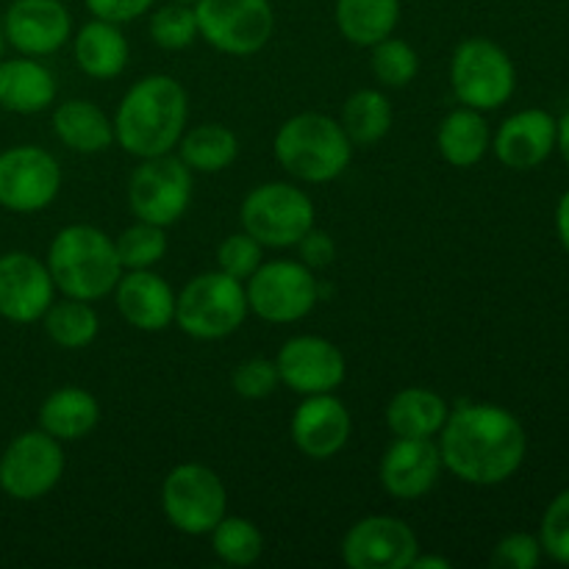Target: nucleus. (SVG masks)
<instances>
[{"label":"nucleus","instance_id":"1","mask_svg":"<svg viewBox=\"0 0 569 569\" xmlns=\"http://www.w3.org/2000/svg\"><path fill=\"white\" fill-rule=\"evenodd\" d=\"M528 439L503 406L459 403L439 431V456L456 478L472 487H498L520 470Z\"/></svg>","mask_w":569,"mask_h":569},{"label":"nucleus","instance_id":"2","mask_svg":"<svg viewBox=\"0 0 569 569\" xmlns=\"http://www.w3.org/2000/svg\"><path fill=\"white\" fill-rule=\"evenodd\" d=\"M187 89L172 76H144L122 94L114 114V139L137 159L172 153L187 128Z\"/></svg>","mask_w":569,"mask_h":569},{"label":"nucleus","instance_id":"3","mask_svg":"<svg viewBox=\"0 0 569 569\" xmlns=\"http://www.w3.org/2000/svg\"><path fill=\"white\" fill-rule=\"evenodd\" d=\"M44 264L64 298L87 300V303L114 292L117 281L126 272L117 256L114 239L83 222L67 226L56 233Z\"/></svg>","mask_w":569,"mask_h":569},{"label":"nucleus","instance_id":"4","mask_svg":"<svg viewBox=\"0 0 569 569\" xmlns=\"http://www.w3.org/2000/svg\"><path fill=\"white\" fill-rule=\"evenodd\" d=\"M272 153L278 164L298 181L328 183L348 170L353 142L337 120L317 111H303L278 128Z\"/></svg>","mask_w":569,"mask_h":569},{"label":"nucleus","instance_id":"5","mask_svg":"<svg viewBox=\"0 0 569 569\" xmlns=\"http://www.w3.org/2000/svg\"><path fill=\"white\" fill-rule=\"evenodd\" d=\"M248 311L242 281L222 270L200 272L176 295V326L203 342L231 337L248 320Z\"/></svg>","mask_w":569,"mask_h":569},{"label":"nucleus","instance_id":"6","mask_svg":"<svg viewBox=\"0 0 569 569\" xmlns=\"http://www.w3.org/2000/svg\"><path fill=\"white\" fill-rule=\"evenodd\" d=\"M239 217L261 248H295L315 228V203L295 183L270 181L250 189Z\"/></svg>","mask_w":569,"mask_h":569},{"label":"nucleus","instance_id":"7","mask_svg":"<svg viewBox=\"0 0 569 569\" xmlns=\"http://www.w3.org/2000/svg\"><path fill=\"white\" fill-rule=\"evenodd\" d=\"M517 72L509 53L492 39L472 37L456 44L450 59V87L465 106L478 111L500 109L515 94Z\"/></svg>","mask_w":569,"mask_h":569},{"label":"nucleus","instance_id":"8","mask_svg":"<svg viewBox=\"0 0 569 569\" xmlns=\"http://www.w3.org/2000/svg\"><path fill=\"white\" fill-rule=\"evenodd\" d=\"M228 492L211 467L178 465L161 483V509L167 522L187 537H206L226 517Z\"/></svg>","mask_w":569,"mask_h":569},{"label":"nucleus","instance_id":"9","mask_svg":"<svg viewBox=\"0 0 569 569\" xmlns=\"http://www.w3.org/2000/svg\"><path fill=\"white\" fill-rule=\"evenodd\" d=\"M248 306L256 317L272 326L303 320L320 300V283L303 261H261L248 278Z\"/></svg>","mask_w":569,"mask_h":569},{"label":"nucleus","instance_id":"10","mask_svg":"<svg viewBox=\"0 0 569 569\" xmlns=\"http://www.w3.org/2000/svg\"><path fill=\"white\" fill-rule=\"evenodd\" d=\"M198 37L228 56H253L270 42L276 14L270 0H198Z\"/></svg>","mask_w":569,"mask_h":569},{"label":"nucleus","instance_id":"11","mask_svg":"<svg viewBox=\"0 0 569 569\" xmlns=\"http://www.w3.org/2000/svg\"><path fill=\"white\" fill-rule=\"evenodd\" d=\"M192 203V170L178 156H153L128 178V206L137 220L153 226H172Z\"/></svg>","mask_w":569,"mask_h":569},{"label":"nucleus","instance_id":"12","mask_svg":"<svg viewBox=\"0 0 569 569\" xmlns=\"http://www.w3.org/2000/svg\"><path fill=\"white\" fill-rule=\"evenodd\" d=\"M64 476V450L50 433L26 431L6 445L0 456V489L11 500L31 503L53 492Z\"/></svg>","mask_w":569,"mask_h":569},{"label":"nucleus","instance_id":"13","mask_svg":"<svg viewBox=\"0 0 569 569\" xmlns=\"http://www.w3.org/2000/svg\"><path fill=\"white\" fill-rule=\"evenodd\" d=\"M61 189V167L37 144H17L0 153V206L14 214L48 209Z\"/></svg>","mask_w":569,"mask_h":569},{"label":"nucleus","instance_id":"14","mask_svg":"<svg viewBox=\"0 0 569 569\" xmlns=\"http://www.w3.org/2000/svg\"><path fill=\"white\" fill-rule=\"evenodd\" d=\"M417 553V533L389 515L365 517L342 539V561L350 569H409Z\"/></svg>","mask_w":569,"mask_h":569},{"label":"nucleus","instance_id":"15","mask_svg":"<svg viewBox=\"0 0 569 569\" xmlns=\"http://www.w3.org/2000/svg\"><path fill=\"white\" fill-rule=\"evenodd\" d=\"M56 295V283L44 261L26 250L0 256V317L14 326H31L44 317Z\"/></svg>","mask_w":569,"mask_h":569},{"label":"nucleus","instance_id":"16","mask_svg":"<svg viewBox=\"0 0 569 569\" xmlns=\"http://www.w3.org/2000/svg\"><path fill=\"white\" fill-rule=\"evenodd\" d=\"M278 378L298 395H326L342 387L348 376L342 350L322 337H292L276 356Z\"/></svg>","mask_w":569,"mask_h":569},{"label":"nucleus","instance_id":"17","mask_svg":"<svg viewBox=\"0 0 569 569\" xmlns=\"http://www.w3.org/2000/svg\"><path fill=\"white\" fill-rule=\"evenodd\" d=\"M0 22L6 42L33 59L64 48L72 33V17L61 0H14Z\"/></svg>","mask_w":569,"mask_h":569},{"label":"nucleus","instance_id":"18","mask_svg":"<svg viewBox=\"0 0 569 569\" xmlns=\"http://www.w3.org/2000/svg\"><path fill=\"white\" fill-rule=\"evenodd\" d=\"M292 442L306 459L328 461L342 453L345 445L350 442L353 420H350L348 406L331 392L326 395H306L303 403L292 415Z\"/></svg>","mask_w":569,"mask_h":569},{"label":"nucleus","instance_id":"19","mask_svg":"<svg viewBox=\"0 0 569 569\" xmlns=\"http://www.w3.org/2000/svg\"><path fill=\"white\" fill-rule=\"evenodd\" d=\"M442 472V456L433 439L398 437L381 459V487L389 498L417 500L431 492Z\"/></svg>","mask_w":569,"mask_h":569},{"label":"nucleus","instance_id":"20","mask_svg":"<svg viewBox=\"0 0 569 569\" xmlns=\"http://www.w3.org/2000/svg\"><path fill=\"white\" fill-rule=\"evenodd\" d=\"M117 309L137 331L159 333L176 322V292L153 270H128L114 287Z\"/></svg>","mask_w":569,"mask_h":569},{"label":"nucleus","instance_id":"21","mask_svg":"<svg viewBox=\"0 0 569 569\" xmlns=\"http://www.w3.org/2000/svg\"><path fill=\"white\" fill-rule=\"evenodd\" d=\"M495 156L509 170H533L556 148V120L542 109L511 114L495 133Z\"/></svg>","mask_w":569,"mask_h":569},{"label":"nucleus","instance_id":"22","mask_svg":"<svg viewBox=\"0 0 569 569\" xmlns=\"http://www.w3.org/2000/svg\"><path fill=\"white\" fill-rule=\"evenodd\" d=\"M56 100V78L33 56L0 59V109L11 114H39Z\"/></svg>","mask_w":569,"mask_h":569},{"label":"nucleus","instance_id":"23","mask_svg":"<svg viewBox=\"0 0 569 569\" xmlns=\"http://www.w3.org/2000/svg\"><path fill=\"white\" fill-rule=\"evenodd\" d=\"M72 53H76V64L81 67L83 76L109 81L126 70L128 39L122 37L117 22L94 17L92 22L78 28L76 39H72Z\"/></svg>","mask_w":569,"mask_h":569},{"label":"nucleus","instance_id":"24","mask_svg":"<svg viewBox=\"0 0 569 569\" xmlns=\"http://www.w3.org/2000/svg\"><path fill=\"white\" fill-rule=\"evenodd\" d=\"M100 420V406L92 392L81 387H61L39 406V428L59 442H78L89 437Z\"/></svg>","mask_w":569,"mask_h":569},{"label":"nucleus","instance_id":"25","mask_svg":"<svg viewBox=\"0 0 569 569\" xmlns=\"http://www.w3.org/2000/svg\"><path fill=\"white\" fill-rule=\"evenodd\" d=\"M53 133L70 150L83 156L103 153L114 142V122L92 100H64L53 111Z\"/></svg>","mask_w":569,"mask_h":569},{"label":"nucleus","instance_id":"26","mask_svg":"<svg viewBox=\"0 0 569 569\" xmlns=\"http://www.w3.org/2000/svg\"><path fill=\"white\" fill-rule=\"evenodd\" d=\"M450 409L448 400L426 387L400 389L387 406V426L395 437L433 439L442 431Z\"/></svg>","mask_w":569,"mask_h":569},{"label":"nucleus","instance_id":"27","mask_svg":"<svg viewBox=\"0 0 569 569\" xmlns=\"http://www.w3.org/2000/svg\"><path fill=\"white\" fill-rule=\"evenodd\" d=\"M400 22V0H337V28L350 44L372 48L392 37Z\"/></svg>","mask_w":569,"mask_h":569},{"label":"nucleus","instance_id":"28","mask_svg":"<svg viewBox=\"0 0 569 569\" xmlns=\"http://www.w3.org/2000/svg\"><path fill=\"white\" fill-rule=\"evenodd\" d=\"M437 148L442 159L453 167H472L487 156L489 150V126L481 111L456 109L439 122Z\"/></svg>","mask_w":569,"mask_h":569},{"label":"nucleus","instance_id":"29","mask_svg":"<svg viewBox=\"0 0 569 569\" xmlns=\"http://www.w3.org/2000/svg\"><path fill=\"white\" fill-rule=\"evenodd\" d=\"M239 139L237 133L220 122H203L192 128L178 142V159L192 172H222L237 161Z\"/></svg>","mask_w":569,"mask_h":569},{"label":"nucleus","instance_id":"30","mask_svg":"<svg viewBox=\"0 0 569 569\" xmlns=\"http://www.w3.org/2000/svg\"><path fill=\"white\" fill-rule=\"evenodd\" d=\"M392 120V103L381 89H359L345 100L339 126L345 128L353 144H376L387 137Z\"/></svg>","mask_w":569,"mask_h":569},{"label":"nucleus","instance_id":"31","mask_svg":"<svg viewBox=\"0 0 569 569\" xmlns=\"http://www.w3.org/2000/svg\"><path fill=\"white\" fill-rule=\"evenodd\" d=\"M44 333L50 342L64 350H81L94 342L100 331V320L87 300L64 298L61 303H50V309L42 317Z\"/></svg>","mask_w":569,"mask_h":569},{"label":"nucleus","instance_id":"32","mask_svg":"<svg viewBox=\"0 0 569 569\" xmlns=\"http://www.w3.org/2000/svg\"><path fill=\"white\" fill-rule=\"evenodd\" d=\"M211 548L217 559L231 567H250L261 559L264 537L244 517H222L211 531Z\"/></svg>","mask_w":569,"mask_h":569},{"label":"nucleus","instance_id":"33","mask_svg":"<svg viewBox=\"0 0 569 569\" xmlns=\"http://www.w3.org/2000/svg\"><path fill=\"white\" fill-rule=\"evenodd\" d=\"M122 270H153L167 256V233L153 222H133L114 239Z\"/></svg>","mask_w":569,"mask_h":569},{"label":"nucleus","instance_id":"34","mask_svg":"<svg viewBox=\"0 0 569 569\" xmlns=\"http://www.w3.org/2000/svg\"><path fill=\"white\" fill-rule=\"evenodd\" d=\"M370 67L372 76H376L383 87L403 89L409 87L417 78V72H420V56H417V50L411 48L406 39L387 37L378 44H372Z\"/></svg>","mask_w":569,"mask_h":569},{"label":"nucleus","instance_id":"35","mask_svg":"<svg viewBox=\"0 0 569 569\" xmlns=\"http://www.w3.org/2000/svg\"><path fill=\"white\" fill-rule=\"evenodd\" d=\"M150 37L164 50H183L198 37V20H194V6L167 3L153 11L150 17Z\"/></svg>","mask_w":569,"mask_h":569},{"label":"nucleus","instance_id":"36","mask_svg":"<svg viewBox=\"0 0 569 569\" xmlns=\"http://www.w3.org/2000/svg\"><path fill=\"white\" fill-rule=\"evenodd\" d=\"M261 264V244L250 237L248 231L231 233L217 248V270L226 276L237 278V281H248Z\"/></svg>","mask_w":569,"mask_h":569},{"label":"nucleus","instance_id":"37","mask_svg":"<svg viewBox=\"0 0 569 569\" xmlns=\"http://www.w3.org/2000/svg\"><path fill=\"white\" fill-rule=\"evenodd\" d=\"M281 383L278 378L276 361L270 359H248L233 370L231 387L239 398L244 400H264L276 392V387Z\"/></svg>","mask_w":569,"mask_h":569},{"label":"nucleus","instance_id":"38","mask_svg":"<svg viewBox=\"0 0 569 569\" xmlns=\"http://www.w3.org/2000/svg\"><path fill=\"white\" fill-rule=\"evenodd\" d=\"M539 545H542V550L550 559L569 565V489L561 492L545 511Z\"/></svg>","mask_w":569,"mask_h":569},{"label":"nucleus","instance_id":"39","mask_svg":"<svg viewBox=\"0 0 569 569\" xmlns=\"http://www.w3.org/2000/svg\"><path fill=\"white\" fill-rule=\"evenodd\" d=\"M542 545L531 533H509L500 539L492 553V567L500 569H533L539 565Z\"/></svg>","mask_w":569,"mask_h":569},{"label":"nucleus","instance_id":"40","mask_svg":"<svg viewBox=\"0 0 569 569\" xmlns=\"http://www.w3.org/2000/svg\"><path fill=\"white\" fill-rule=\"evenodd\" d=\"M83 3H87V9L98 20H109L122 26V22H133L142 14H148L156 0H83Z\"/></svg>","mask_w":569,"mask_h":569},{"label":"nucleus","instance_id":"41","mask_svg":"<svg viewBox=\"0 0 569 569\" xmlns=\"http://www.w3.org/2000/svg\"><path fill=\"white\" fill-rule=\"evenodd\" d=\"M295 248L300 250V261H303L309 270H322V267H331L333 256H337V244L328 237L326 231H317L311 228L303 239H300Z\"/></svg>","mask_w":569,"mask_h":569},{"label":"nucleus","instance_id":"42","mask_svg":"<svg viewBox=\"0 0 569 569\" xmlns=\"http://www.w3.org/2000/svg\"><path fill=\"white\" fill-rule=\"evenodd\" d=\"M556 228H559L561 244L569 250V192L559 200V209H556Z\"/></svg>","mask_w":569,"mask_h":569},{"label":"nucleus","instance_id":"43","mask_svg":"<svg viewBox=\"0 0 569 569\" xmlns=\"http://www.w3.org/2000/svg\"><path fill=\"white\" fill-rule=\"evenodd\" d=\"M409 569H450V561L442 559V556H415Z\"/></svg>","mask_w":569,"mask_h":569},{"label":"nucleus","instance_id":"44","mask_svg":"<svg viewBox=\"0 0 569 569\" xmlns=\"http://www.w3.org/2000/svg\"><path fill=\"white\" fill-rule=\"evenodd\" d=\"M556 142H559L561 156H565L569 164V111L561 117V122H556Z\"/></svg>","mask_w":569,"mask_h":569},{"label":"nucleus","instance_id":"45","mask_svg":"<svg viewBox=\"0 0 569 569\" xmlns=\"http://www.w3.org/2000/svg\"><path fill=\"white\" fill-rule=\"evenodd\" d=\"M3 48H6V37H3V22H0V59H3Z\"/></svg>","mask_w":569,"mask_h":569},{"label":"nucleus","instance_id":"46","mask_svg":"<svg viewBox=\"0 0 569 569\" xmlns=\"http://www.w3.org/2000/svg\"><path fill=\"white\" fill-rule=\"evenodd\" d=\"M176 3H187V6H194V3H198V0H176Z\"/></svg>","mask_w":569,"mask_h":569}]
</instances>
